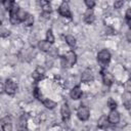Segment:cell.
<instances>
[{
	"instance_id": "6da1fadb",
	"label": "cell",
	"mask_w": 131,
	"mask_h": 131,
	"mask_svg": "<svg viewBox=\"0 0 131 131\" xmlns=\"http://www.w3.org/2000/svg\"><path fill=\"white\" fill-rule=\"evenodd\" d=\"M76 61H77L76 53L73 50H70L61 58V66H62V68H71L76 63Z\"/></svg>"
},
{
	"instance_id": "7a4b0ae2",
	"label": "cell",
	"mask_w": 131,
	"mask_h": 131,
	"mask_svg": "<svg viewBox=\"0 0 131 131\" xmlns=\"http://www.w3.org/2000/svg\"><path fill=\"white\" fill-rule=\"evenodd\" d=\"M97 60L100 63L101 68H105L111 60V53L106 49H102L97 53Z\"/></svg>"
},
{
	"instance_id": "3957f363",
	"label": "cell",
	"mask_w": 131,
	"mask_h": 131,
	"mask_svg": "<svg viewBox=\"0 0 131 131\" xmlns=\"http://www.w3.org/2000/svg\"><path fill=\"white\" fill-rule=\"evenodd\" d=\"M77 117L80 121H87L90 117V110L88 106H80L77 111Z\"/></svg>"
},
{
	"instance_id": "277c9868",
	"label": "cell",
	"mask_w": 131,
	"mask_h": 131,
	"mask_svg": "<svg viewBox=\"0 0 131 131\" xmlns=\"http://www.w3.org/2000/svg\"><path fill=\"white\" fill-rule=\"evenodd\" d=\"M18 10H19V7H18L15 3H13V5H12L10 11H9V14H10V16H9V20H10V23H11L12 25H16V24L20 23L19 19H18V17H17Z\"/></svg>"
},
{
	"instance_id": "5b68a950",
	"label": "cell",
	"mask_w": 131,
	"mask_h": 131,
	"mask_svg": "<svg viewBox=\"0 0 131 131\" xmlns=\"http://www.w3.org/2000/svg\"><path fill=\"white\" fill-rule=\"evenodd\" d=\"M16 89H17L16 83L13 82L11 79H7L6 82H5V84H4V90H5V92L7 94H9V95H13L15 93Z\"/></svg>"
},
{
	"instance_id": "8992f818",
	"label": "cell",
	"mask_w": 131,
	"mask_h": 131,
	"mask_svg": "<svg viewBox=\"0 0 131 131\" xmlns=\"http://www.w3.org/2000/svg\"><path fill=\"white\" fill-rule=\"evenodd\" d=\"M58 13L64 17H72V13H71L70 6H69L68 2H66V1L61 2V4L58 7Z\"/></svg>"
},
{
	"instance_id": "52a82bcc",
	"label": "cell",
	"mask_w": 131,
	"mask_h": 131,
	"mask_svg": "<svg viewBox=\"0 0 131 131\" xmlns=\"http://www.w3.org/2000/svg\"><path fill=\"white\" fill-rule=\"evenodd\" d=\"M107 121L110 124H113V125L118 124L120 122V113L117 110L111 111L107 115Z\"/></svg>"
},
{
	"instance_id": "ba28073f",
	"label": "cell",
	"mask_w": 131,
	"mask_h": 131,
	"mask_svg": "<svg viewBox=\"0 0 131 131\" xmlns=\"http://www.w3.org/2000/svg\"><path fill=\"white\" fill-rule=\"evenodd\" d=\"M1 128L3 131H11L12 130V121L9 116H6L1 119Z\"/></svg>"
},
{
	"instance_id": "9c48e42d",
	"label": "cell",
	"mask_w": 131,
	"mask_h": 131,
	"mask_svg": "<svg viewBox=\"0 0 131 131\" xmlns=\"http://www.w3.org/2000/svg\"><path fill=\"white\" fill-rule=\"evenodd\" d=\"M44 74H45V70L41 67H37L35 69V71L32 73V78L35 81H40L44 78Z\"/></svg>"
},
{
	"instance_id": "30bf717a",
	"label": "cell",
	"mask_w": 131,
	"mask_h": 131,
	"mask_svg": "<svg viewBox=\"0 0 131 131\" xmlns=\"http://www.w3.org/2000/svg\"><path fill=\"white\" fill-rule=\"evenodd\" d=\"M82 95H83V91H82V89H81L80 86H75V87L71 90V92H70V96H71V98L74 99V100L80 99V98L82 97Z\"/></svg>"
},
{
	"instance_id": "8fae6325",
	"label": "cell",
	"mask_w": 131,
	"mask_h": 131,
	"mask_svg": "<svg viewBox=\"0 0 131 131\" xmlns=\"http://www.w3.org/2000/svg\"><path fill=\"white\" fill-rule=\"evenodd\" d=\"M60 115L63 121H68L71 117V111L68 105V103H62L60 106Z\"/></svg>"
},
{
	"instance_id": "7c38bea8",
	"label": "cell",
	"mask_w": 131,
	"mask_h": 131,
	"mask_svg": "<svg viewBox=\"0 0 131 131\" xmlns=\"http://www.w3.org/2000/svg\"><path fill=\"white\" fill-rule=\"evenodd\" d=\"M28 120H27V117L25 115H21L18 120H17V123H16V129L17 131H25L27 129V123Z\"/></svg>"
},
{
	"instance_id": "4fadbf2b",
	"label": "cell",
	"mask_w": 131,
	"mask_h": 131,
	"mask_svg": "<svg viewBox=\"0 0 131 131\" xmlns=\"http://www.w3.org/2000/svg\"><path fill=\"white\" fill-rule=\"evenodd\" d=\"M83 18H84V21L88 25L92 24L95 19V15H94V12H93V9H87L85 12H84V15H83Z\"/></svg>"
},
{
	"instance_id": "5bb4252c",
	"label": "cell",
	"mask_w": 131,
	"mask_h": 131,
	"mask_svg": "<svg viewBox=\"0 0 131 131\" xmlns=\"http://www.w3.org/2000/svg\"><path fill=\"white\" fill-rule=\"evenodd\" d=\"M93 79H94V76H93L92 71H90V70H85L81 75V81L84 83L91 82V81H93Z\"/></svg>"
},
{
	"instance_id": "9a60e30c",
	"label": "cell",
	"mask_w": 131,
	"mask_h": 131,
	"mask_svg": "<svg viewBox=\"0 0 131 131\" xmlns=\"http://www.w3.org/2000/svg\"><path fill=\"white\" fill-rule=\"evenodd\" d=\"M122 101H123V104H124L125 108L131 110V92L125 91L123 96H122Z\"/></svg>"
},
{
	"instance_id": "2e32d148",
	"label": "cell",
	"mask_w": 131,
	"mask_h": 131,
	"mask_svg": "<svg viewBox=\"0 0 131 131\" xmlns=\"http://www.w3.org/2000/svg\"><path fill=\"white\" fill-rule=\"evenodd\" d=\"M102 82L106 86H111L114 83V76L110 72H103L102 73Z\"/></svg>"
},
{
	"instance_id": "e0dca14e",
	"label": "cell",
	"mask_w": 131,
	"mask_h": 131,
	"mask_svg": "<svg viewBox=\"0 0 131 131\" xmlns=\"http://www.w3.org/2000/svg\"><path fill=\"white\" fill-rule=\"evenodd\" d=\"M38 47H39L40 50H42L44 52H47V51H49L51 49V44L46 40H41L38 43Z\"/></svg>"
},
{
	"instance_id": "ac0fdd59",
	"label": "cell",
	"mask_w": 131,
	"mask_h": 131,
	"mask_svg": "<svg viewBox=\"0 0 131 131\" xmlns=\"http://www.w3.org/2000/svg\"><path fill=\"white\" fill-rule=\"evenodd\" d=\"M42 103L46 108H49V110H52L56 106V102L53 101L52 99H49V98H44L42 100Z\"/></svg>"
},
{
	"instance_id": "d6986e66",
	"label": "cell",
	"mask_w": 131,
	"mask_h": 131,
	"mask_svg": "<svg viewBox=\"0 0 131 131\" xmlns=\"http://www.w3.org/2000/svg\"><path fill=\"white\" fill-rule=\"evenodd\" d=\"M108 121H107V117L106 116H101L99 119H98V122H97V127L100 128V129H103L107 126Z\"/></svg>"
},
{
	"instance_id": "ffe728a7",
	"label": "cell",
	"mask_w": 131,
	"mask_h": 131,
	"mask_svg": "<svg viewBox=\"0 0 131 131\" xmlns=\"http://www.w3.org/2000/svg\"><path fill=\"white\" fill-rule=\"evenodd\" d=\"M41 7L44 13H50L51 12V5L49 1H41Z\"/></svg>"
},
{
	"instance_id": "44dd1931",
	"label": "cell",
	"mask_w": 131,
	"mask_h": 131,
	"mask_svg": "<svg viewBox=\"0 0 131 131\" xmlns=\"http://www.w3.org/2000/svg\"><path fill=\"white\" fill-rule=\"evenodd\" d=\"M66 42L70 47H75L76 46V38L73 35H67L66 36Z\"/></svg>"
},
{
	"instance_id": "7402d4cb",
	"label": "cell",
	"mask_w": 131,
	"mask_h": 131,
	"mask_svg": "<svg viewBox=\"0 0 131 131\" xmlns=\"http://www.w3.org/2000/svg\"><path fill=\"white\" fill-rule=\"evenodd\" d=\"M33 24H34V16L31 13H28L27 17L24 20V25L27 27H30V26H33Z\"/></svg>"
},
{
	"instance_id": "603a6c76",
	"label": "cell",
	"mask_w": 131,
	"mask_h": 131,
	"mask_svg": "<svg viewBox=\"0 0 131 131\" xmlns=\"http://www.w3.org/2000/svg\"><path fill=\"white\" fill-rule=\"evenodd\" d=\"M54 40H55V38H54V35L52 33V30L51 29L47 30V32H46V41H48L50 44H52L54 42Z\"/></svg>"
},
{
	"instance_id": "cb8c5ba5",
	"label": "cell",
	"mask_w": 131,
	"mask_h": 131,
	"mask_svg": "<svg viewBox=\"0 0 131 131\" xmlns=\"http://www.w3.org/2000/svg\"><path fill=\"white\" fill-rule=\"evenodd\" d=\"M33 95H34V97L37 98L38 100H43L41 90H40L38 87H35V88H34V90H33Z\"/></svg>"
},
{
	"instance_id": "d4e9b609",
	"label": "cell",
	"mask_w": 131,
	"mask_h": 131,
	"mask_svg": "<svg viewBox=\"0 0 131 131\" xmlns=\"http://www.w3.org/2000/svg\"><path fill=\"white\" fill-rule=\"evenodd\" d=\"M27 14H28V12H26L24 9L19 8V10H18V13H17V17H18L19 21H23V23H24L25 18L27 17Z\"/></svg>"
},
{
	"instance_id": "484cf974",
	"label": "cell",
	"mask_w": 131,
	"mask_h": 131,
	"mask_svg": "<svg viewBox=\"0 0 131 131\" xmlns=\"http://www.w3.org/2000/svg\"><path fill=\"white\" fill-rule=\"evenodd\" d=\"M107 106L111 108V111L116 110V107H117V102L111 97V98H108V100H107Z\"/></svg>"
},
{
	"instance_id": "4316f807",
	"label": "cell",
	"mask_w": 131,
	"mask_h": 131,
	"mask_svg": "<svg viewBox=\"0 0 131 131\" xmlns=\"http://www.w3.org/2000/svg\"><path fill=\"white\" fill-rule=\"evenodd\" d=\"M13 1H3V6H4V8L6 9V10H9L10 11V9H11V7H12V5H13Z\"/></svg>"
},
{
	"instance_id": "83f0119b",
	"label": "cell",
	"mask_w": 131,
	"mask_h": 131,
	"mask_svg": "<svg viewBox=\"0 0 131 131\" xmlns=\"http://www.w3.org/2000/svg\"><path fill=\"white\" fill-rule=\"evenodd\" d=\"M85 4L88 7V9H92L95 6V2L93 0H85Z\"/></svg>"
},
{
	"instance_id": "f1b7e54d",
	"label": "cell",
	"mask_w": 131,
	"mask_h": 131,
	"mask_svg": "<svg viewBox=\"0 0 131 131\" xmlns=\"http://www.w3.org/2000/svg\"><path fill=\"white\" fill-rule=\"evenodd\" d=\"M124 88H125L126 91L131 92V79H129L128 81L125 82V84H124Z\"/></svg>"
},
{
	"instance_id": "f546056e",
	"label": "cell",
	"mask_w": 131,
	"mask_h": 131,
	"mask_svg": "<svg viewBox=\"0 0 131 131\" xmlns=\"http://www.w3.org/2000/svg\"><path fill=\"white\" fill-rule=\"evenodd\" d=\"M0 33H1V37H2V38H5V37L9 36V34H10V32H9L7 29H4V28H1Z\"/></svg>"
},
{
	"instance_id": "4dcf8cb0",
	"label": "cell",
	"mask_w": 131,
	"mask_h": 131,
	"mask_svg": "<svg viewBox=\"0 0 131 131\" xmlns=\"http://www.w3.org/2000/svg\"><path fill=\"white\" fill-rule=\"evenodd\" d=\"M123 5H124V2H123L122 0H118V1H115V3H114V7H115L116 9H119V8H121Z\"/></svg>"
},
{
	"instance_id": "1f68e13d",
	"label": "cell",
	"mask_w": 131,
	"mask_h": 131,
	"mask_svg": "<svg viewBox=\"0 0 131 131\" xmlns=\"http://www.w3.org/2000/svg\"><path fill=\"white\" fill-rule=\"evenodd\" d=\"M125 17H126V20H127V19H131V8H128V9L126 10Z\"/></svg>"
},
{
	"instance_id": "d6a6232c",
	"label": "cell",
	"mask_w": 131,
	"mask_h": 131,
	"mask_svg": "<svg viewBox=\"0 0 131 131\" xmlns=\"http://www.w3.org/2000/svg\"><path fill=\"white\" fill-rule=\"evenodd\" d=\"M126 39L129 43H131V29H129L127 32H126Z\"/></svg>"
},
{
	"instance_id": "836d02e7",
	"label": "cell",
	"mask_w": 131,
	"mask_h": 131,
	"mask_svg": "<svg viewBox=\"0 0 131 131\" xmlns=\"http://www.w3.org/2000/svg\"><path fill=\"white\" fill-rule=\"evenodd\" d=\"M83 131H94V128L91 127V126H87V127H85L83 129Z\"/></svg>"
},
{
	"instance_id": "e575fe53",
	"label": "cell",
	"mask_w": 131,
	"mask_h": 131,
	"mask_svg": "<svg viewBox=\"0 0 131 131\" xmlns=\"http://www.w3.org/2000/svg\"><path fill=\"white\" fill-rule=\"evenodd\" d=\"M126 23H127V25H128L129 29H131V19H127V20H126Z\"/></svg>"
},
{
	"instance_id": "d590c367",
	"label": "cell",
	"mask_w": 131,
	"mask_h": 131,
	"mask_svg": "<svg viewBox=\"0 0 131 131\" xmlns=\"http://www.w3.org/2000/svg\"><path fill=\"white\" fill-rule=\"evenodd\" d=\"M130 115H131V112H130Z\"/></svg>"
}]
</instances>
